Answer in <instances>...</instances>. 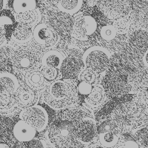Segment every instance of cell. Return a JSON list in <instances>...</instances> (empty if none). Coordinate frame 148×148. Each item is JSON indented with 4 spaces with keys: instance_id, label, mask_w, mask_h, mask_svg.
Listing matches in <instances>:
<instances>
[{
    "instance_id": "obj_33",
    "label": "cell",
    "mask_w": 148,
    "mask_h": 148,
    "mask_svg": "<svg viewBox=\"0 0 148 148\" xmlns=\"http://www.w3.org/2000/svg\"><path fill=\"white\" fill-rule=\"evenodd\" d=\"M88 148H105L101 146V145H98V144H92L89 146Z\"/></svg>"
},
{
    "instance_id": "obj_25",
    "label": "cell",
    "mask_w": 148,
    "mask_h": 148,
    "mask_svg": "<svg viewBox=\"0 0 148 148\" xmlns=\"http://www.w3.org/2000/svg\"><path fill=\"white\" fill-rule=\"evenodd\" d=\"M100 34L104 40L111 41L116 38L117 32L113 25H105L101 27Z\"/></svg>"
},
{
    "instance_id": "obj_17",
    "label": "cell",
    "mask_w": 148,
    "mask_h": 148,
    "mask_svg": "<svg viewBox=\"0 0 148 148\" xmlns=\"http://www.w3.org/2000/svg\"><path fill=\"white\" fill-rule=\"evenodd\" d=\"M12 37L18 43H27L33 37V30L31 27L25 24L18 23L12 33Z\"/></svg>"
},
{
    "instance_id": "obj_21",
    "label": "cell",
    "mask_w": 148,
    "mask_h": 148,
    "mask_svg": "<svg viewBox=\"0 0 148 148\" xmlns=\"http://www.w3.org/2000/svg\"><path fill=\"white\" fill-rule=\"evenodd\" d=\"M99 144L105 148L113 147L119 141V136L114 130H106L100 132L99 134Z\"/></svg>"
},
{
    "instance_id": "obj_34",
    "label": "cell",
    "mask_w": 148,
    "mask_h": 148,
    "mask_svg": "<svg viewBox=\"0 0 148 148\" xmlns=\"http://www.w3.org/2000/svg\"><path fill=\"white\" fill-rule=\"evenodd\" d=\"M0 148H10L7 144L0 143Z\"/></svg>"
},
{
    "instance_id": "obj_31",
    "label": "cell",
    "mask_w": 148,
    "mask_h": 148,
    "mask_svg": "<svg viewBox=\"0 0 148 148\" xmlns=\"http://www.w3.org/2000/svg\"><path fill=\"white\" fill-rule=\"evenodd\" d=\"M6 41V38H5V30L0 29V46L2 45Z\"/></svg>"
},
{
    "instance_id": "obj_20",
    "label": "cell",
    "mask_w": 148,
    "mask_h": 148,
    "mask_svg": "<svg viewBox=\"0 0 148 148\" xmlns=\"http://www.w3.org/2000/svg\"><path fill=\"white\" fill-rule=\"evenodd\" d=\"M83 0H60L58 7L64 14L73 15L82 8Z\"/></svg>"
},
{
    "instance_id": "obj_30",
    "label": "cell",
    "mask_w": 148,
    "mask_h": 148,
    "mask_svg": "<svg viewBox=\"0 0 148 148\" xmlns=\"http://www.w3.org/2000/svg\"><path fill=\"white\" fill-rule=\"evenodd\" d=\"M116 148H139V147L136 141H127L119 145Z\"/></svg>"
},
{
    "instance_id": "obj_16",
    "label": "cell",
    "mask_w": 148,
    "mask_h": 148,
    "mask_svg": "<svg viewBox=\"0 0 148 148\" xmlns=\"http://www.w3.org/2000/svg\"><path fill=\"white\" fill-rule=\"evenodd\" d=\"M25 81L27 87L33 90H41L46 85L44 75L37 70L26 73Z\"/></svg>"
},
{
    "instance_id": "obj_18",
    "label": "cell",
    "mask_w": 148,
    "mask_h": 148,
    "mask_svg": "<svg viewBox=\"0 0 148 148\" xmlns=\"http://www.w3.org/2000/svg\"><path fill=\"white\" fill-rule=\"evenodd\" d=\"M36 101V96L34 90L31 89L18 88L16 93L17 105L25 108L34 105Z\"/></svg>"
},
{
    "instance_id": "obj_6",
    "label": "cell",
    "mask_w": 148,
    "mask_h": 148,
    "mask_svg": "<svg viewBox=\"0 0 148 148\" xmlns=\"http://www.w3.org/2000/svg\"><path fill=\"white\" fill-rule=\"evenodd\" d=\"M19 118L39 132L43 131L48 125V114L46 110L40 105H32L24 108Z\"/></svg>"
},
{
    "instance_id": "obj_10",
    "label": "cell",
    "mask_w": 148,
    "mask_h": 148,
    "mask_svg": "<svg viewBox=\"0 0 148 148\" xmlns=\"http://www.w3.org/2000/svg\"><path fill=\"white\" fill-rule=\"evenodd\" d=\"M99 8L108 18L116 20L127 14L129 0H101Z\"/></svg>"
},
{
    "instance_id": "obj_36",
    "label": "cell",
    "mask_w": 148,
    "mask_h": 148,
    "mask_svg": "<svg viewBox=\"0 0 148 148\" xmlns=\"http://www.w3.org/2000/svg\"><path fill=\"white\" fill-rule=\"evenodd\" d=\"M51 1H52L53 2H54V3H57L58 5V3H59V2L60 1V0H51Z\"/></svg>"
},
{
    "instance_id": "obj_35",
    "label": "cell",
    "mask_w": 148,
    "mask_h": 148,
    "mask_svg": "<svg viewBox=\"0 0 148 148\" xmlns=\"http://www.w3.org/2000/svg\"><path fill=\"white\" fill-rule=\"evenodd\" d=\"M2 6H3V0H0V10L2 8Z\"/></svg>"
},
{
    "instance_id": "obj_9",
    "label": "cell",
    "mask_w": 148,
    "mask_h": 148,
    "mask_svg": "<svg viewBox=\"0 0 148 148\" xmlns=\"http://www.w3.org/2000/svg\"><path fill=\"white\" fill-rule=\"evenodd\" d=\"M135 116L133 108L128 104H119L110 114L111 121L119 130H125L133 126Z\"/></svg>"
},
{
    "instance_id": "obj_4",
    "label": "cell",
    "mask_w": 148,
    "mask_h": 148,
    "mask_svg": "<svg viewBox=\"0 0 148 148\" xmlns=\"http://www.w3.org/2000/svg\"><path fill=\"white\" fill-rule=\"evenodd\" d=\"M82 61L85 67L99 73L106 71L109 66L110 53L104 47L94 46L84 52Z\"/></svg>"
},
{
    "instance_id": "obj_28",
    "label": "cell",
    "mask_w": 148,
    "mask_h": 148,
    "mask_svg": "<svg viewBox=\"0 0 148 148\" xmlns=\"http://www.w3.org/2000/svg\"><path fill=\"white\" fill-rule=\"evenodd\" d=\"M92 89V84L86 82H81L77 86L78 92L82 95H89Z\"/></svg>"
},
{
    "instance_id": "obj_32",
    "label": "cell",
    "mask_w": 148,
    "mask_h": 148,
    "mask_svg": "<svg viewBox=\"0 0 148 148\" xmlns=\"http://www.w3.org/2000/svg\"><path fill=\"white\" fill-rule=\"evenodd\" d=\"M143 62L145 65L148 68V49L146 51V52L145 53V54H144Z\"/></svg>"
},
{
    "instance_id": "obj_5",
    "label": "cell",
    "mask_w": 148,
    "mask_h": 148,
    "mask_svg": "<svg viewBox=\"0 0 148 148\" xmlns=\"http://www.w3.org/2000/svg\"><path fill=\"white\" fill-rule=\"evenodd\" d=\"M49 138L51 143L58 148L71 146L76 138L75 125L69 121L53 125L49 130Z\"/></svg>"
},
{
    "instance_id": "obj_26",
    "label": "cell",
    "mask_w": 148,
    "mask_h": 148,
    "mask_svg": "<svg viewBox=\"0 0 148 148\" xmlns=\"http://www.w3.org/2000/svg\"><path fill=\"white\" fill-rule=\"evenodd\" d=\"M14 22V17L9 11L5 10L0 14V29L5 30V27L13 25Z\"/></svg>"
},
{
    "instance_id": "obj_7",
    "label": "cell",
    "mask_w": 148,
    "mask_h": 148,
    "mask_svg": "<svg viewBox=\"0 0 148 148\" xmlns=\"http://www.w3.org/2000/svg\"><path fill=\"white\" fill-rule=\"evenodd\" d=\"M33 38L39 47L45 49L54 47L59 41L57 32L45 23L39 24L36 26L33 30Z\"/></svg>"
},
{
    "instance_id": "obj_13",
    "label": "cell",
    "mask_w": 148,
    "mask_h": 148,
    "mask_svg": "<svg viewBox=\"0 0 148 148\" xmlns=\"http://www.w3.org/2000/svg\"><path fill=\"white\" fill-rule=\"evenodd\" d=\"M13 133L16 139L21 142H27L35 138L36 130L27 122L20 119L14 125Z\"/></svg>"
},
{
    "instance_id": "obj_2",
    "label": "cell",
    "mask_w": 148,
    "mask_h": 148,
    "mask_svg": "<svg viewBox=\"0 0 148 148\" xmlns=\"http://www.w3.org/2000/svg\"><path fill=\"white\" fill-rule=\"evenodd\" d=\"M41 51L32 45H24L11 55V62L18 72L27 73L35 71L41 63Z\"/></svg>"
},
{
    "instance_id": "obj_24",
    "label": "cell",
    "mask_w": 148,
    "mask_h": 148,
    "mask_svg": "<svg viewBox=\"0 0 148 148\" xmlns=\"http://www.w3.org/2000/svg\"><path fill=\"white\" fill-rule=\"evenodd\" d=\"M98 77V73L92 70L84 67L82 68L80 72L78 74V79L82 82H86L92 84L95 82Z\"/></svg>"
},
{
    "instance_id": "obj_1",
    "label": "cell",
    "mask_w": 148,
    "mask_h": 148,
    "mask_svg": "<svg viewBox=\"0 0 148 148\" xmlns=\"http://www.w3.org/2000/svg\"><path fill=\"white\" fill-rule=\"evenodd\" d=\"M79 99L76 82L72 79L51 83L45 94L46 104L53 110H64L76 104Z\"/></svg>"
},
{
    "instance_id": "obj_11",
    "label": "cell",
    "mask_w": 148,
    "mask_h": 148,
    "mask_svg": "<svg viewBox=\"0 0 148 148\" xmlns=\"http://www.w3.org/2000/svg\"><path fill=\"white\" fill-rule=\"evenodd\" d=\"M96 134V125L94 119L86 117L81 119L75 126V135L83 143H89Z\"/></svg>"
},
{
    "instance_id": "obj_37",
    "label": "cell",
    "mask_w": 148,
    "mask_h": 148,
    "mask_svg": "<svg viewBox=\"0 0 148 148\" xmlns=\"http://www.w3.org/2000/svg\"><path fill=\"white\" fill-rule=\"evenodd\" d=\"M140 148H148L147 146H143V147H141Z\"/></svg>"
},
{
    "instance_id": "obj_19",
    "label": "cell",
    "mask_w": 148,
    "mask_h": 148,
    "mask_svg": "<svg viewBox=\"0 0 148 148\" xmlns=\"http://www.w3.org/2000/svg\"><path fill=\"white\" fill-rule=\"evenodd\" d=\"M79 61L76 58L74 57L67 58V59L64 60L61 69L62 74L66 78L69 79L79 74L82 68Z\"/></svg>"
},
{
    "instance_id": "obj_12",
    "label": "cell",
    "mask_w": 148,
    "mask_h": 148,
    "mask_svg": "<svg viewBox=\"0 0 148 148\" xmlns=\"http://www.w3.org/2000/svg\"><path fill=\"white\" fill-rule=\"evenodd\" d=\"M104 90L112 97L125 94L127 86L125 81L115 73H109L104 79Z\"/></svg>"
},
{
    "instance_id": "obj_29",
    "label": "cell",
    "mask_w": 148,
    "mask_h": 148,
    "mask_svg": "<svg viewBox=\"0 0 148 148\" xmlns=\"http://www.w3.org/2000/svg\"><path fill=\"white\" fill-rule=\"evenodd\" d=\"M58 69L56 68H44L43 75L48 81H53L58 76Z\"/></svg>"
},
{
    "instance_id": "obj_3",
    "label": "cell",
    "mask_w": 148,
    "mask_h": 148,
    "mask_svg": "<svg viewBox=\"0 0 148 148\" xmlns=\"http://www.w3.org/2000/svg\"><path fill=\"white\" fill-rule=\"evenodd\" d=\"M19 88L18 79L10 73H0V113H7L17 106L16 93Z\"/></svg>"
},
{
    "instance_id": "obj_15",
    "label": "cell",
    "mask_w": 148,
    "mask_h": 148,
    "mask_svg": "<svg viewBox=\"0 0 148 148\" xmlns=\"http://www.w3.org/2000/svg\"><path fill=\"white\" fill-rule=\"evenodd\" d=\"M107 99V93L101 86L92 88L90 93L85 99L86 104L92 108H98L102 106Z\"/></svg>"
},
{
    "instance_id": "obj_22",
    "label": "cell",
    "mask_w": 148,
    "mask_h": 148,
    "mask_svg": "<svg viewBox=\"0 0 148 148\" xmlns=\"http://www.w3.org/2000/svg\"><path fill=\"white\" fill-rule=\"evenodd\" d=\"M39 18H40V14L36 9L16 14V19L18 23L25 24L30 27L37 24Z\"/></svg>"
},
{
    "instance_id": "obj_14",
    "label": "cell",
    "mask_w": 148,
    "mask_h": 148,
    "mask_svg": "<svg viewBox=\"0 0 148 148\" xmlns=\"http://www.w3.org/2000/svg\"><path fill=\"white\" fill-rule=\"evenodd\" d=\"M64 57L60 52L55 50L48 51L42 55L41 64L44 68L60 69L64 62Z\"/></svg>"
},
{
    "instance_id": "obj_8",
    "label": "cell",
    "mask_w": 148,
    "mask_h": 148,
    "mask_svg": "<svg viewBox=\"0 0 148 148\" xmlns=\"http://www.w3.org/2000/svg\"><path fill=\"white\" fill-rule=\"evenodd\" d=\"M97 22L92 16L89 15L79 16L74 21L72 28V36L80 41H85L88 36L96 32Z\"/></svg>"
},
{
    "instance_id": "obj_27",
    "label": "cell",
    "mask_w": 148,
    "mask_h": 148,
    "mask_svg": "<svg viewBox=\"0 0 148 148\" xmlns=\"http://www.w3.org/2000/svg\"><path fill=\"white\" fill-rule=\"evenodd\" d=\"M113 27L116 29L117 34H125L129 28V22L125 17L118 18L113 22Z\"/></svg>"
},
{
    "instance_id": "obj_23",
    "label": "cell",
    "mask_w": 148,
    "mask_h": 148,
    "mask_svg": "<svg viewBox=\"0 0 148 148\" xmlns=\"http://www.w3.org/2000/svg\"><path fill=\"white\" fill-rule=\"evenodd\" d=\"M36 0H13L12 8L16 14L36 9Z\"/></svg>"
}]
</instances>
